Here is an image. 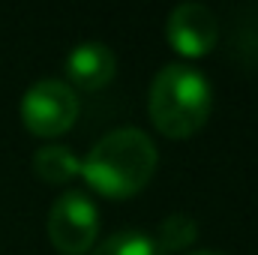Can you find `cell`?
Returning a JSON list of instances; mask_svg holds the SVG:
<instances>
[{
    "label": "cell",
    "mask_w": 258,
    "mask_h": 255,
    "mask_svg": "<svg viewBox=\"0 0 258 255\" xmlns=\"http://www.w3.org/2000/svg\"><path fill=\"white\" fill-rule=\"evenodd\" d=\"M159 153L147 132L141 129H114L99 138L90 153L81 159V177L93 192L105 198H132L144 189L156 171Z\"/></svg>",
    "instance_id": "obj_1"
},
{
    "label": "cell",
    "mask_w": 258,
    "mask_h": 255,
    "mask_svg": "<svg viewBox=\"0 0 258 255\" xmlns=\"http://www.w3.org/2000/svg\"><path fill=\"white\" fill-rule=\"evenodd\" d=\"M93 255H168L153 237L141 234V231H117L111 237H105Z\"/></svg>",
    "instance_id": "obj_8"
},
{
    "label": "cell",
    "mask_w": 258,
    "mask_h": 255,
    "mask_svg": "<svg viewBox=\"0 0 258 255\" xmlns=\"http://www.w3.org/2000/svg\"><path fill=\"white\" fill-rule=\"evenodd\" d=\"M210 108H213V93L198 69L168 63L156 72L147 96V111L153 126L165 138H192L207 123Z\"/></svg>",
    "instance_id": "obj_2"
},
{
    "label": "cell",
    "mask_w": 258,
    "mask_h": 255,
    "mask_svg": "<svg viewBox=\"0 0 258 255\" xmlns=\"http://www.w3.org/2000/svg\"><path fill=\"white\" fill-rule=\"evenodd\" d=\"M99 234V213L84 192H63L48 213V240L63 255H84Z\"/></svg>",
    "instance_id": "obj_4"
},
{
    "label": "cell",
    "mask_w": 258,
    "mask_h": 255,
    "mask_svg": "<svg viewBox=\"0 0 258 255\" xmlns=\"http://www.w3.org/2000/svg\"><path fill=\"white\" fill-rule=\"evenodd\" d=\"M168 45L183 57H204L216 48L219 39V21L216 15L201 3H180L168 12L165 24Z\"/></svg>",
    "instance_id": "obj_5"
},
{
    "label": "cell",
    "mask_w": 258,
    "mask_h": 255,
    "mask_svg": "<svg viewBox=\"0 0 258 255\" xmlns=\"http://www.w3.org/2000/svg\"><path fill=\"white\" fill-rule=\"evenodd\" d=\"M192 255H219V252H210V249H201V252H192Z\"/></svg>",
    "instance_id": "obj_10"
},
{
    "label": "cell",
    "mask_w": 258,
    "mask_h": 255,
    "mask_svg": "<svg viewBox=\"0 0 258 255\" xmlns=\"http://www.w3.org/2000/svg\"><path fill=\"white\" fill-rule=\"evenodd\" d=\"M114 51L102 42H81L72 48V54L66 57V78L72 81V87L78 90H99L114 78Z\"/></svg>",
    "instance_id": "obj_6"
},
{
    "label": "cell",
    "mask_w": 258,
    "mask_h": 255,
    "mask_svg": "<svg viewBox=\"0 0 258 255\" xmlns=\"http://www.w3.org/2000/svg\"><path fill=\"white\" fill-rule=\"evenodd\" d=\"M75 117H78V96L69 84L57 81V78L36 81L21 99L24 129L36 138L63 135V132L72 129Z\"/></svg>",
    "instance_id": "obj_3"
},
{
    "label": "cell",
    "mask_w": 258,
    "mask_h": 255,
    "mask_svg": "<svg viewBox=\"0 0 258 255\" xmlns=\"http://www.w3.org/2000/svg\"><path fill=\"white\" fill-rule=\"evenodd\" d=\"M198 237V222H195L189 213H171L162 225H159V237L156 243L165 249V252H174V249H186Z\"/></svg>",
    "instance_id": "obj_9"
},
{
    "label": "cell",
    "mask_w": 258,
    "mask_h": 255,
    "mask_svg": "<svg viewBox=\"0 0 258 255\" xmlns=\"http://www.w3.org/2000/svg\"><path fill=\"white\" fill-rule=\"evenodd\" d=\"M33 171L45 183H69L81 171V159L63 144H45L33 153Z\"/></svg>",
    "instance_id": "obj_7"
}]
</instances>
